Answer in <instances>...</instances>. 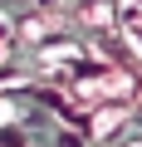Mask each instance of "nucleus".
<instances>
[{
  "mask_svg": "<svg viewBox=\"0 0 142 147\" xmlns=\"http://www.w3.org/2000/svg\"><path fill=\"white\" fill-rule=\"evenodd\" d=\"M5 59H10V25L0 20V64H5Z\"/></svg>",
  "mask_w": 142,
  "mask_h": 147,
  "instance_id": "obj_2",
  "label": "nucleus"
},
{
  "mask_svg": "<svg viewBox=\"0 0 142 147\" xmlns=\"http://www.w3.org/2000/svg\"><path fill=\"white\" fill-rule=\"evenodd\" d=\"M122 34H127V44L142 54V0H122Z\"/></svg>",
  "mask_w": 142,
  "mask_h": 147,
  "instance_id": "obj_1",
  "label": "nucleus"
}]
</instances>
